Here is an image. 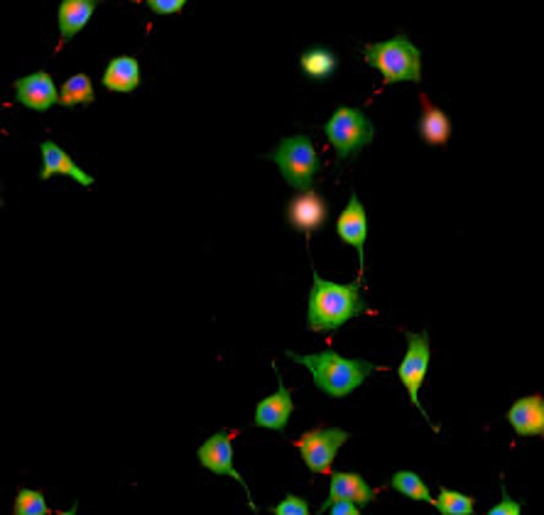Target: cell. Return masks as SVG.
Here are the masks:
<instances>
[{
  "label": "cell",
  "instance_id": "cell-16",
  "mask_svg": "<svg viewBox=\"0 0 544 515\" xmlns=\"http://www.w3.org/2000/svg\"><path fill=\"white\" fill-rule=\"evenodd\" d=\"M101 0H62L57 10V23L62 42L74 40L86 25H89L91 15L99 8Z\"/></svg>",
  "mask_w": 544,
  "mask_h": 515
},
{
  "label": "cell",
  "instance_id": "cell-27",
  "mask_svg": "<svg viewBox=\"0 0 544 515\" xmlns=\"http://www.w3.org/2000/svg\"><path fill=\"white\" fill-rule=\"evenodd\" d=\"M326 513H329V515H363L361 506H358V503H348V501L334 503V506H331Z\"/></svg>",
  "mask_w": 544,
  "mask_h": 515
},
{
  "label": "cell",
  "instance_id": "cell-14",
  "mask_svg": "<svg viewBox=\"0 0 544 515\" xmlns=\"http://www.w3.org/2000/svg\"><path fill=\"white\" fill-rule=\"evenodd\" d=\"M508 422L518 437H544V398L525 395L508 410Z\"/></svg>",
  "mask_w": 544,
  "mask_h": 515
},
{
  "label": "cell",
  "instance_id": "cell-6",
  "mask_svg": "<svg viewBox=\"0 0 544 515\" xmlns=\"http://www.w3.org/2000/svg\"><path fill=\"white\" fill-rule=\"evenodd\" d=\"M405 339H407V351H405V356H402L400 368H397V378H400V383L405 386L407 395H410V400H412V405H415V408L422 412L424 420L432 425L427 410H424L422 403H420V390H422L424 378H427L429 359H432L429 334L427 332H417V334L405 332ZM434 430H437V427H434Z\"/></svg>",
  "mask_w": 544,
  "mask_h": 515
},
{
  "label": "cell",
  "instance_id": "cell-10",
  "mask_svg": "<svg viewBox=\"0 0 544 515\" xmlns=\"http://www.w3.org/2000/svg\"><path fill=\"white\" fill-rule=\"evenodd\" d=\"M326 219H329V204L314 189L299 192L287 204V221L299 233H314L317 229H322Z\"/></svg>",
  "mask_w": 544,
  "mask_h": 515
},
{
  "label": "cell",
  "instance_id": "cell-4",
  "mask_svg": "<svg viewBox=\"0 0 544 515\" xmlns=\"http://www.w3.org/2000/svg\"><path fill=\"white\" fill-rule=\"evenodd\" d=\"M265 157L275 162L285 182L297 192L312 189L314 177L322 170V160H319L309 135H290V138L280 140V145Z\"/></svg>",
  "mask_w": 544,
  "mask_h": 515
},
{
  "label": "cell",
  "instance_id": "cell-15",
  "mask_svg": "<svg viewBox=\"0 0 544 515\" xmlns=\"http://www.w3.org/2000/svg\"><path fill=\"white\" fill-rule=\"evenodd\" d=\"M40 150H42L40 180H50V177L64 175V177H72L76 184H81V187H91V184H94V177H91L89 172L81 170V167L76 165L72 157L64 153L57 143L45 140V143L40 145Z\"/></svg>",
  "mask_w": 544,
  "mask_h": 515
},
{
  "label": "cell",
  "instance_id": "cell-1",
  "mask_svg": "<svg viewBox=\"0 0 544 515\" xmlns=\"http://www.w3.org/2000/svg\"><path fill=\"white\" fill-rule=\"evenodd\" d=\"M368 305L361 295V280L348 285L331 283L314 270V283L307 300V329L309 332H336L361 317Z\"/></svg>",
  "mask_w": 544,
  "mask_h": 515
},
{
  "label": "cell",
  "instance_id": "cell-9",
  "mask_svg": "<svg viewBox=\"0 0 544 515\" xmlns=\"http://www.w3.org/2000/svg\"><path fill=\"white\" fill-rule=\"evenodd\" d=\"M336 233L344 243L351 248H356L358 263H361V275L363 268H366V238H368V214L366 206H363L358 194L353 192L351 199H348L346 209L341 211L339 221H336Z\"/></svg>",
  "mask_w": 544,
  "mask_h": 515
},
{
  "label": "cell",
  "instance_id": "cell-22",
  "mask_svg": "<svg viewBox=\"0 0 544 515\" xmlns=\"http://www.w3.org/2000/svg\"><path fill=\"white\" fill-rule=\"evenodd\" d=\"M434 508H437L439 515H473L476 513V498L442 486L437 501H434Z\"/></svg>",
  "mask_w": 544,
  "mask_h": 515
},
{
  "label": "cell",
  "instance_id": "cell-12",
  "mask_svg": "<svg viewBox=\"0 0 544 515\" xmlns=\"http://www.w3.org/2000/svg\"><path fill=\"white\" fill-rule=\"evenodd\" d=\"M358 503V506H368V503L375 501V489L368 486V481L363 479L356 471H336L331 474V486H329V498L322 503L319 513L329 511L334 503Z\"/></svg>",
  "mask_w": 544,
  "mask_h": 515
},
{
  "label": "cell",
  "instance_id": "cell-8",
  "mask_svg": "<svg viewBox=\"0 0 544 515\" xmlns=\"http://www.w3.org/2000/svg\"><path fill=\"white\" fill-rule=\"evenodd\" d=\"M197 457H199V464L204 466L206 471H211V474L231 476V479H236L238 484L246 489V498H248L250 511H258L253 496H250V489H248L246 479H241V474H238L236 466H233V432L221 430V432H216V435H211L199 447Z\"/></svg>",
  "mask_w": 544,
  "mask_h": 515
},
{
  "label": "cell",
  "instance_id": "cell-17",
  "mask_svg": "<svg viewBox=\"0 0 544 515\" xmlns=\"http://www.w3.org/2000/svg\"><path fill=\"white\" fill-rule=\"evenodd\" d=\"M103 86L116 94H130L140 86V64L135 57H116L103 72Z\"/></svg>",
  "mask_w": 544,
  "mask_h": 515
},
{
  "label": "cell",
  "instance_id": "cell-21",
  "mask_svg": "<svg viewBox=\"0 0 544 515\" xmlns=\"http://www.w3.org/2000/svg\"><path fill=\"white\" fill-rule=\"evenodd\" d=\"M94 99V81L86 77V74H74L59 89V103L62 106H81V103H94Z\"/></svg>",
  "mask_w": 544,
  "mask_h": 515
},
{
  "label": "cell",
  "instance_id": "cell-13",
  "mask_svg": "<svg viewBox=\"0 0 544 515\" xmlns=\"http://www.w3.org/2000/svg\"><path fill=\"white\" fill-rule=\"evenodd\" d=\"M15 99L32 111H50L54 103H59V91L50 74L35 72L15 81Z\"/></svg>",
  "mask_w": 544,
  "mask_h": 515
},
{
  "label": "cell",
  "instance_id": "cell-18",
  "mask_svg": "<svg viewBox=\"0 0 544 515\" xmlns=\"http://www.w3.org/2000/svg\"><path fill=\"white\" fill-rule=\"evenodd\" d=\"M422 101V118H420V135L424 143L444 145L451 138V121L439 106H434L427 96H420Z\"/></svg>",
  "mask_w": 544,
  "mask_h": 515
},
{
  "label": "cell",
  "instance_id": "cell-28",
  "mask_svg": "<svg viewBox=\"0 0 544 515\" xmlns=\"http://www.w3.org/2000/svg\"><path fill=\"white\" fill-rule=\"evenodd\" d=\"M76 508H79V503H74V506L69 508V511H64V513H59V515H76Z\"/></svg>",
  "mask_w": 544,
  "mask_h": 515
},
{
  "label": "cell",
  "instance_id": "cell-2",
  "mask_svg": "<svg viewBox=\"0 0 544 515\" xmlns=\"http://www.w3.org/2000/svg\"><path fill=\"white\" fill-rule=\"evenodd\" d=\"M287 359H292L299 366L309 368L312 373V381L322 393L331 395V398H346L353 390L361 388L363 381H368V376L375 371L371 361L363 359H344L341 354H336L334 349L319 351V354H295V351H287Z\"/></svg>",
  "mask_w": 544,
  "mask_h": 515
},
{
  "label": "cell",
  "instance_id": "cell-3",
  "mask_svg": "<svg viewBox=\"0 0 544 515\" xmlns=\"http://www.w3.org/2000/svg\"><path fill=\"white\" fill-rule=\"evenodd\" d=\"M366 62L375 72L383 74L385 84L400 81H422V54L405 35H395L393 40L366 45Z\"/></svg>",
  "mask_w": 544,
  "mask_h": 515
},
{
  "label": "cell",
  "instance_id": "cell-5",
  "mask_svg": "<svg viewBox=\"0 0 544 515\" xmlns=\"http://www.w3.org/2000/svg\"><path fill=\"white\" fill-rule=\"evenodd\" d=\"M324 133L341 162L361 153V150L366 148V145H371L375 138L371 118H368L361 108L351 106L336 108V111L331 113L329 121H326Z\"/></svg>",
  "mask_w": 544,
  "mask_h": 515
},
{
  "label": "cell",
  "instance_id": "cell-19",
  "mask_svg": "<svg viewBox=\"0 0 544 515\" xmlns=\"http://www.w3.org/2000/svg\"><path fill=\"white\" fill-rule=\"evenodd\" d=\"M299 67H302L304 77L314 79V81H324L334 77L336 67H339V59L331 50L326 47H312L299 57Z\"/></svg>",
  "mask_w": 544,
  "mask_h": 515
},
{
  "label": "cell",
  "instance_id": "cell-11",
  "mask_svg": "<svg viewBox=\"0 0 544 515\" xmlns=\"http://www.w3.org/2000/svg\"><path fill=\"white\" fill-rule=\"evenodd\" d=\"M275 373H277V381H280V386H277V393H272L265 400H260L258 408H255L253 425L265 427V430H272V432H285L287 422H290L292 412H295V403H292V390L285 386V381H282V376L277 368H275Z\"/></svg>",
  "mask_w": 544,
  "mask_h": 515
},
{
  "label": "cell",
  "instance_id": "cell-7",
  "mask_svg": "<svg viewBox=\"0 0 544 515\" xmlns=\"http://www.w3.org/2000/svg\"><path fill=\"white\" fill-rule=\"evenodd\" d=\"M348 439H351V435L341 430V427H314V430L304 432L297 439V447L309 471L329 474L336 454H339V449L344 447Z\"/></svg>",
  "mask_w": 544,
  "mask_h": 515
},
{
  "label": "cell",
  "instance_id": "cell-26",
  "mask_svg": "<svg viewBox=\"0 0 544 515\" xmlns=\"http://www.w3.org/2000/svg\"><path fill=\"white\" fill-rule=\"evenodd\" d=\"M152 13L157 15H174L187 5V0H145Z\"/></svg>",
  "mask_w": 544,
  "mask_h": 515
},
{
  "label": "cell",
  "instance_id": "cell-24",
  "mask_svg": "<svg viewBox=\"0 0 544 515\" xmlns=\"http://www.w3.org/2000/svg\"><path fill=\"white\" fill-rule=\"evenodd\" d=\"M272 515H312L309 513V503L304 498L295 496V493H287L277 506L270 508Z\"/></svg>",
  "mask_w": 544,
  "mask_h": 515
},
{
  "label": "cell",
  "instance_id": "cell-20",
  "mask_svg": "<svg viewBox=\"0 0 544 515\" xmlns=\"http://www.w3.org/2000/svg\"><path fill=\"white\" fill-rule=\"evenodd\" d=\"M390 489L402 493L405 498H410V501H422V503H432L437 498H432V493H429V486L424 484L422 476L415 474V471H395L393 479H390Z\"/></svg>",
  "mask_w": 544,
  "mask_h": 515
},
{
  "label": "cell",
  "instance_id": "cell-25",
  "mask_svg": "<svg viewBox=\"0 0 544 515\" xmlns=\"http://www.w3.org/2000/svg\"><path fill=\"white\" fill-rule=\"evenodd\" d=\"M486 515H522V503L515 501V498H510V493L505 491L503 486V498H500V503H495Z\"/></svg>",
  "mask_w": 544,
  "mask_h": 515
},
{
  "label": "cell",
  "instance_id": "cell-23",
  "mask_svg": "<svg viewBox=\"0 0 544 515\" xmlns=\"http://www.w3.org/2000/svg\"><path fill=\"white\" fill-rule=\"evenodd\" d=\"M10 515H50L45 493L35 489H20L18 496H15V506Z\"/></svg>",
  "mask_w": 544,
  "mask_h": 515
}]
</instances>
